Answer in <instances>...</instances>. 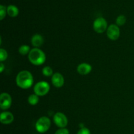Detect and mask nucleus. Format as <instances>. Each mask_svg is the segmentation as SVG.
<instances>
[{"label": "nucleus", "mask_w": 134, "mask_h": 134, "mask_svg": "<svg viewBox=\"0 0 134 134\" xmlns=\"http://www.w3.org/2000/svg\"><path fill=\"white\" fill-rule=\"evenodd\" d=\"M4 69H5V65H4L3 62H1L0 63V72H1V73H3Z\"/></svg>", "instance_id": "4be33fe9"}, {"label": "nucleus", "mask_w": 134, "mask_h": 134, "mask_svg": "<svg viewBox=\"0 0 134 134\" xmlns=\"http://www.w3.org/2000/svg\"><path fill=\"white\" fill-rule=\"evenodd\" d=\"M27 102L29 104L31 105H36L39 102V96H38L35 94H31V95L29 96L27 98Z\"/></svg>", "instance_id": "4468645a"}, {"label": "nucleus", "mask_w": 134, "mask_h": 134, "mask_svg": "<svg viewBox=\"0 0 134 134\" xmlns=\"http://www.w3.org/2000/svg\"><path fill=\"white\" fill-rule=\"evenodd\" d=\"M42 73L45 77H52L54 73H53V69L50 66H45L42 69Z\"/></svg>", "instance_id": "dca6fc26"}, {"label": "nucleus", "mask_w": 134, "mask_h": 134, "mask_svg": "<svg viewBox=\"0 0 134 134\" xmlns=\"http://www.w3.org/2000/svg\"><path fill=\"white\" fill-rule=\"evenodd\" d=\"M31 48L29 45L27 44H22L18 48V52L20 54L22 55V56H25V55H28L30 52L31 51Z\"/></svg>", "instance_id": "2eb2a0df"}, {"label": "nucleus", "mask_w": 134, "mask_h": 134, "mask_svg": "<svg viewBox=\"0 0 134 134\" xmlns=\"http://www.w3.org/2000/svg\"><path fill=\"white\" fill-rule=\"evenodd\" d=\"M46 54L39 48H33L28 54V60L34 65H41L46 61Z\"/></svg>", "instance_id": "f03ea898"}, {"label": "nucleus", "mask_w": 134, "mask_h": 134, "mask_svg": "<svg viewBox=\"0 0 134 134\" xmlns=\"http://www.w3.org/2000/svg\"><path fill=\"white\" fill-rule=\"evenodd\" d=\"M51 82L54 87L59 88L62 87L64 85L65 79H64V77L62 74L58 73V72H56V73H54L53 75L51 77Z\"/></svg>", "instance_id": "1a4fd4ad"}, {"label": "nucleus", "mask_w": 134, "mask_h": 134, "mask_svg": "<svg viewBox=\"0 0 134 134\" xmlns=\"http://www.w3.org/2000/svg\"><path fill=\"white\" fill-rule=\"evenodd\" d=\"M53 121L56 126L60 128H65L68 124V117L62 112H58L54 115Z\"/></svg>", "instance_id": "423d86ee"}, {"label": "nucleus", "mask_w": 134, "mask_h": 134, "mask_svg": "<svg viewBox=\"0 0 134 134\" xmlns=\"http://www.w3.org/2000/svg\"><path fill=\"white\" fill-rule=\"evenodd\" d=\"M51 86L49 83L47 81H41L35 84L34 88V94L38 96H44L49 92Z\"/></svg>", "instance_id": "20e7f679"}, {"label": "nucleus", "mask_w": 134, "mask_h": 134, "mask_svg": "<svg viewBox=\"0 0 134 134\" xmlns=\"http://www.w3.org/2000/svg\"><path fill=\"white\" fill-rule=\"evenodd\" d=\"M31 43L34 48H39L44 43L43 37L39 34H34L31 39Z\"/></svg>", "instance_id": "f8f14e48"}, {"label": "nucleus", "mask_w": 134, "mask_h": 134, "mask_svg": "<svg viewBox=\"0 0 134 134\" xmlns=\"http://www.w3.org/2000/svg\"><path fill=\"white\" fill-rule=\"evenodd\" d=\"M126 22V18L124 15H119V16L116 18V24L118 26H122L125 24Z\"/></svg>", "instance_id": "f3484780"}, {"label": "nucleus", "mask_w": 134, "mask_h": 134, "mask_svg": "<svg viewBox=\"0 0 134 134\" xmlns=\"http://www.w3.org/2000/svg\"><path fill=\"white\" fill-rule=\"evenodd\" d=\"M7 14L10 17L17 16L19 13V10H18V7L15 5H10L7 7Z\"/></svg>", "instance_id": "ddd939ff"}, {"label": "nucleus", "mask_w": 134, "mask_h": 134, "mask_svg": "<svg viewBox=\"0 0 134 134\" xmlns=\"http://www.w3.org/2000/svg\"><path fill=\"white\" fill-rule=\"evenodd\" d=\"M51 126V120L47 116H41L35 123V129L40 133H44L49 130Z\"/></svg>", "instance_id": "7ed1b4c3"}, {"label": "nucleus", "mask_w": 134, "mask_h": 134, "mask_svg": "<svg viewBox=\"0 0 134 134\" xmlns=\"http://www.w3.org/2000/svg\"><path fill=\"white\" fill-rule=\"evenodd\" d=\"M7 14V11L6 7L3 5H0V20H3L4 18L6 16Z\"/></svg>", "instance_id": "6ab92c4d"}, {"label": "nucleus", "mask_w": 134, "mask_h": 134, "mask_svg": "<svg viewBox=\"0 0 134 134\" xmlns=\"http://www.w3.org/2000/svg\"><path fill=\"white\" fill-rule=\"evenodd\" d=\"M34 80L33 75L27 70H22L16 77V84L20 88L26 90L32 86Z\"/></svg>", "instance_id": "f257e3e1"}, {"label": "nucleus", "mask_w": 134, "mask_h": 134, "mask_svg": "<svg viewBox=\"0 0 134 134\" xmlns=\"http://www.w3.org/2000/svg\"><path fill=\"white\" fill-rule=\"evenodd\" d=\"M77 134H91V133H90V131L88 128L83 127V128H80L79 130L77 132Z\"/></svg>", "instance_id": "aec40b11"}, {"label": "nucleus", "mask_w": 134, "mask_h": 134, "mask_svg": "<svg viewBox=\"0 0 134 134\" xmlns=\"http://www.w3.org/2000/svg\"><path fill=\"white\" fill-rule=\"evenodd\" d=\"M14 115L9 111H3L0 115V122L3 124H10L14 121Z\"/></svg>", "instance_id": "9d476101"}, {"label": "nucleus", "mask_w": 134, "mask_h": 134, "mask_svg": "<svg viewBox=\"0 0 134 134\" xmlns=\"http://www.w3.org/2000/svg\"><path fill=\"white\" fill-rule=\"evenodd\" d=\"M12 105V97L7 92H2L0 95V108L3 111L9 109Z\"/></svg>", "instance_id": "6e6552de"}, {"label": "nucleus", "mask_w": 134, "mask_h": 134, "mask_svg": "<svg viewBox=\"0 0 134 134\" xmlns=\"http://www.w3.org/2000/svg\"><path fill=\"white\" fill-rule=\"evenodd\" d=\"M54 134H69V131L67 128H60Z\"/></svg>", "instance_id": "412c9836"}, {"label": "nucleus", "mask_w": 134, "mask_h": 134, "mask_svg": "<svg viewBox=\"0 0 134 134\" xmlns=\"http://www.w3.org/2000/svg\"><path fill=\"white\" fill-rule=\"evenodd\" d=\"M108 28L107 22L103 17H98L93 23V29L98 34H103Z\"/></svg>", "instance_id": "39448f33"}, {"label": "nucleus", "mask_w": 134, "mask_h": 134, "mask_svg": "<svg viewBox=\"0 0 134 134\" xmlns=\"http://www.w3.org/2000/svg\"><path fill=\"white\" fill-rule=\"evenodd\" d=\"M8 58V53L7 51L4 48H0V61L3 62V61L6 60Z\"/></svg>", "instance_id": "a211bd4d"}, {"label": "nucleus", "mask_w": 134, "mask_h": 134, "mask_svg": "<svg viewBox=\"0 0 134 134\" xmlns=\"http://www.w3.org/2000/svg\"><path fill=\"white\" fill-rule=\"evenodd\" d=\"M92 70V67L90 64L88 63H81L77 66V71L79 74L81 75H88Z\"/></svg>", "instance_id": "9b49d317"}, {"label": "nucleus", "mask_w": 134, "mask_h": 134, "mask_svg": "<svg viewBox=\"0 0 134 134\" xmlns=\"http://www.w3.org/2000/svg\"><path fill=\"white\" fill-rule=\"evenodd\" d=\"M106 33L109 39L112 41H116L119 39L120 35V27L116 24H113L108 26Z\"/></svg>", "instance_id": "0eeeda50"}]
</instances>
